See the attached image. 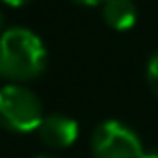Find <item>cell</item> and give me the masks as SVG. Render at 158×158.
Listing matches in <instances>:
<instances>
[{
    "instance_id": "1",
    "label": "cell",
    "mask_w": 158,
    "mask_h": 158,
    "mask_svg": "<svg viewBox=\"0 0 158 158\" xmlns=\"http://www.w3.org/2000/svg\"><path fill=\"white\" fill-rule=\"evenodd\" d=\"M48 65L44 39L26 28L11 26L0 33V78L22 85L37 78Z\"/></svg>"
},
{
    "instance_id": "2",
    "label": "cell",
    "mask_w": 158,
    "mask_h": 158,
    "mask_svg": "<svg viewBox=\"0 0 158 158\" xmlns=\"http://www.w3.org/2000/svg\"><path fill=\"white\" fill-rule=\"evenodd\" d=\"M39 95L26 85L9 82L0 87V126L9 132H33L44 121Z\"/></svg>"
},
{
    "instance_id": "3",
    "label": "cell",
    "mask_w": 158,
    "mask_h": 158,
    "mask_svg": "<svg viewBox=\"0 0 158 158\" xmlns=\"http://www.w3.org/2000/svg\"><path fill=\"white\" fill-rule=\"evenodd\" d=\"M91 154L93 158H158V152L147 149L139 134L119 119H106L93 128Z\"/></svg>"
},
{
    "instance_id": "4",
    "label": "cell",
    "mask_w": 158,
    "mask_h": 158,
    "mask_svg": "<svg viewBox=\"0 0 158 158\" xmlns=\"http://www.w3.org/2000/svg\"><path fill=\"white\" fill-rule=\"evenodd\" d=\"M37 132H39L41 143L48 145L50 149H65V147L74 145L78 139V121L69 115L52 113V115L44 117Z\"/></svg>"
},
{
    "instance_id": "5",
    "label": "cell",
    "mask_w": 158,
    "mask_h": 158,
    "mask_svg": "<svg viewBox=\"0 0 158 158\" xmlns=\"http://www.w3.org/2000/svg\"><path fill=\"white\" fill-rule=\"evenodd\" d=\"M136 15L134 0H106L102 5V18L115 31H130L136 24Z\"/></svg>"
},
{
    "instance_id": "6",
    "label": "cell",
    "mask_w": 158,
    "mask_h": 158,
    "mask_svg": "<svg viewBox=\"0 0 158 158\" xmlns=\"http://www.w3.org/2000/svg\"><path fill=\"white\" fill-rule=\"evenodd\" d=\"M145 80L152 89V93L158 98V50L149 56L147 61V67H145Z\"/></svg>"
},
{
    "instance_id": "7",
    "label": "cell",
    "mask_w": 158,
    "mask_h": 158,
    "mask_svg": "<svg viewBox=\"0 0 158 158\" xmlns=\"http://www.w3.org/2000/svg\"><path fill=\"white\" fill-rule=\"evenodd\" d=\"M74 2H78V5H85V7H95V5H104L106 0H74Z\"/></svg>"
},
{
    "instance_id": "8",
    "label": "cell",
    "mask_w": 158,
    "mask_h": 158,
    "mask_svg": "<svg viewBox=\"0 0 158 158\" xmlns=\"http://www.w3.org/2000/svg\"><path fill=\"white\" fill-rule=\"evenodd\" d=\"M5 5H9V7H24V5H28L31 0H2Z\"/></svg>"
},
{
    "instance_id": "9",
    "label": "cell",
    "mask_w": 158,
    "mask_h": 158,
    "mask_svg": "<svg viewBox=\"0 0 158 158\" xmlns=\"http://www.w3.org/2000/svg\"><path fill=\"white\" fill-rule=\"evenodd\" d=\"M35 158H54V156H50V154H44V156H35Z\"/></svg>"
},
{
    "instance_id": "10",
    "label": "cell",
    "mask_w": 158,
    "mask_h": 158,
    "mask_svg": "<svg viewBox=\"0 0 158 158\" xmlns=\"http://www.w3.org/2000/svg\"><path fill=\"white\" fill-rule=\"evenodd\" d=\"M0 28H2V15H0Z\"/></svg>"
}]
</instances>
